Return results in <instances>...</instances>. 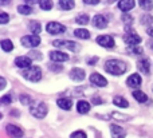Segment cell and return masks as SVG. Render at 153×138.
Returning a JSON list of instances; mask_svg holds the SVG:
<instances>
[{"label": "cell", "mask_w": 153, "mask_h": 138, "mask_svg": "<svg viewBox=\"0 0 153 138\" xmlns=\"http://www.w3.org/2000/svg\"><path fill=\"white\" fill-rule=\"evenodd\" d=\"M97 61H98V58H97V56H95L94 59H89V61H87V63H89V64H93V63H95V62H97Z\"/></svg>", "instance_id": "cell-42"}, {"label": "cell", "mask_w": 153, "mask_h": 138, "mask_svg": "<svg viewBox=\"0 0 153 138\" xmlns=\"http://www.w3.org/2000/svg\"><path fill=\"white\" fill-rule=\"evenodd\" d=\"M39 4H40V8L45 11H48L53 8V1L51 0H40Z\"/></svg>", "instance_id": "cell-30"}, {"label": "cell", "mask_w": 153, "mask_h": 138, "mask_svg": "<svg viewBox=\"0 0 153 138\" xmlns=\"http://www.w3.org/2000/svg\"><path fill=\"white\" fill-rule=\"evenodd\" d=\"M0 46H1L3 51H5V52H11V51L13 50V44L12 42H11L10 39H4L0 42Z\"/></svg>", "instance_id": "cell-24"}, {"label": "cell", "mask_w": 153, "mask_h": 138, "mask_svg": "<svg viewBox=\"0 0 153 138\" xmlns=\"http://www.w3.org/2000/svg\"><path fill=\"white\" fill-rule=\"evenodd\" d=\"M140 1V7L145 11H151L153 8V1L152 0H138Z\"/></svg>", "instance_id": "cell-27"}, {"label": "cell", "mask_w": 153, "mask_h": 138, "mask_svg": "<svg viewBox=\"0 0 153 138\" xmlns=\"http://www.w3.org/2000/svg\"><path fill=\"white\" fill-rule=\"evenodd\" d=\"M83 3H86V4H90V5H95L100 3V0H83Z\"/></svg>", "instance_id": "cell-40"}, {"label": "cell", "mask_w": 153, "mask_h": 138, "mask_svg": "<svg viewBox=\"0 0 153 138\" xmlns=\"http://www.w3.org/2000/svg\"><path fill=\"white\" fill-rule=\"evenodd\" d=\"M50 70H53V71H55V72H59L62 70V67L58 66V64H50Z\"/></svg>", "instance_id": "cell-37"}, {"label": "cell", "mask_w": 153, "mask_h": 138, "mask_svg": "<svg viewBox=\"0 0 153 138\" xmlns=\"http://www.w3.org/2000/svg\"><path fill=\"white\" fill-rule=\"evenodd\" d=\"M74 35L76 38H81V39H89L90 38V32L85 28H76L74 31Z\"/></svg>", "instance_id": "cell-23"}, {"label": "cell", "mask_w": 153, "mask_h": 138, "mask_svg": "<svg viewBox=\"0 0 153 138\" xmlns=\"http://www.w3.org/2000/svg\"><path fill=\"white\" fill-rule=\"evenodd\" d=\"M11 0H0V5H5V4H8Z\"/></svg>", "instance_id": "cell-44"}, {"label": "cell", "mask_w": 153, "mask_h": 138, "mask_svg": "<svg viewBox=\"0 0 153 138\" xmlns=\"http://www.w3.org/2000/svg\"><path fill=\"white\" fill-rule=\"evenodd\" d=\"M105 70L111 75H122L128 70L126 63L118 59H110L105 62Z\"/></svg>", "instance_id": "cell-1"}, {"label": "cell", "mask_w": 153, "mask_h": 138, "mask_svg": "<svg viewBox=\"0 0 153 138\" xmlns=\"http://www.w3.org/2000/svg\"><path fill=\"white\" fill-rule=\"evenodd\" d=\"M26 3H31V4H35V3H40V0H24Z\"/></svg>", "instance_id": "cell-43"}, {"label": "cell", "mask_w": 153, "mask_h": 138, "mask_svg": "<svg viewBox=\"0 0 153 138\" xmlns=\"http://www.w3.org/2000/svg\"><path fill=\"white\" fill-rule=\"evenodd\" d=\"M23 77L31 82H38L42 78V70L38 66H31L30 69H26L23 71Z\"/></svg>", "instance_id": "cell-3"}, {"label": "cell", "mask_w": 153, "mask_h": 138, "mask_svg": "<svg viewBox=\"0 0 153 138\" xmlns=\"http://www.w3.org/2000/svg\"><path fill=\"white\" fill-rule=\"evenodd\" d=\"M18 11L20 13H23V15H30V13H32V7L31 5H19L18 7Z\"/></svg>", "instance_id": "cell-28"}, {"label": "cell", "mask_w": 153, "mask_h": 138, "mask_svg": "<svg viewBox=\"0 0 153 138\" xmlns=\"http://www.w3.org/2000/svg\"><path fill=\"white\" fill-rule=\"evenodd\" d=\"M59 5H61L62 10H71L74 8V0H59Z\"/></svg>", "instance_id": "cell-26"}, {"label": "cell", "mask_w": 153, "mask_h": 138, "mask_svg": "<svg viewBox=\"0 0 153 138\" xmlns=\"http://www.w3.org/2000/svg\"><path fill=\"white\" fill-rule=\"evenodd\" d=\"M76 110L79 114H87L90 111V103L86 101H79L76 103Z\"/></svg>", "instance_id": "cell-20"}, {"label": "cell", "mask_w": 153, "mask_h": 138, "mask_svg": "<svg viewBox=\"0 0 153 138\" xmlns=\"http://www.w3.org/2000/svg\"><path fill=\"white\" fill-rule=\"evenodd\" d=\"M30 111H31V114L34 115L35 118L42 120V118H45L46 115H47L48 109L45 102H34V103L31 105V107H30Z\"/></svg>", "instance_id": "cell-2"}, {"label": "cell", "mask_w": 153, "mask_h": 138, "mask_svg": "<svg viewBox=\"0 0 153 138\" xmlns=\"http://www.w3.org/2000/svg\"><path fill=\"white\" fill-rule=\"evenodd\" d=\"M93 26L97 27V28H105L108 26V19L103 15H95L93 18Z\"/></svg>", "instance_id": "cell-15"}, {"label": "cell", "mask_w": 153, "mask_h": 138, "mask_svg": "<svg viewBox=\"0 0 153 138\" xmlns=\"http://www.w3.org/2000/svg\"><path fill=\"white\" fill-rule=\"evenodd\" d=\"M93 103H94V105H98V103H102V101H101L100 98H93Z\"/></svg>", "instance_id": "cell-41"}, {"label": "cell", "mask_w": 153, "mask_h": 138, "mask_svg": "<svg viewBox=\"0 0 153 138\" xmlns=\"http://www.w3.org/2000/svg\"><path fill=\"white\" fill-rule=\"evenodd\" d=\"M46 30H47V32L51 35H58V34H62V32L66 31V27L62 26L58 21H50V23H47V26H46Z\"/></svg>", "instance_id": "cell-5"}, {"label": "cell", "mask_w": 153, "mask_h": 138, "mask_svg": "<svg viewBox=\"0 0 153 138\" xmlns=\"http://www.w3.org/2000/svg\"><path fill=\"white\" fill-rule=\"evenodd\" d=\"M128 51H129V52H133V54H138V55L143 54V48L138 47V46H132V47L128 48Z\"/></svg>", "instance_id": "cell-32"}, {"label": "cell", "mask_w": 153, "mask_h": 138, "mask_svg": "<svg viewBox=\"0 0 153 138\" xmlns=\"http://www.w3.org/2000/svg\"><path fill=\"white\" fill-rule=\"evenodd\" d=\"M75 21H76V24H87V21H89V16H87L86 13H81V15L76 16Z\"/></svg>", "instance_id": "cell-29"}, {"label": "cell", "mask_w": 153, "mask_h": 138, "mask_svg": "<svg viewBox=\"0 0 153 138\" xmlns=\"http://www.w3.org/2000/svg\"><path fill=\"white\" fill-rule=\"evenodd\" d=\"M110 134L111 138H125L126 131L118 125H110Z\"/></svg>", "instance_id": "cell-13"}, {"label": "cell", "mask_w": 153, "mask_h": 138, "mask_svg": "<svg viewBox=\"0 0 153 138\" xmlns=\"http://www.w3.org/2000/svg\"><path fill=\"white\" fill-rule=\"evenodd\" d=\"M0 118H1V114H0Z\"/></svg>", "instance_id": "cell-48"}, {"label": "cell", "mask_w": 153, "mask_h": 138, "mask_svg": "<svg viewBox=\"0 0 153 138\" xmlns=\"http://www.w3.org/2000/svg\"><path fill=\"white\" fill-rule=\"evenodd\" d=\"M113 103L116 105V106H118V107H122V109H125V107H128L129 106V103H128V101L124 98V97H114L113 98Z\"/></svg>", "instance_id": "cell-22"}, {"label": "cell", "mask_w": 153, "mask_h": 138, "mask_svg": "<svg viewBox=\"0 0 153 138\" xmlns=\"http://www.w3.org/2000/svg\"><path fill=\"white\" fill-rule=\"evenodd\" d=\"M97 43L102 47H106V48H113L114 47V39L113 36L110 35H100L97 38Z\"/></svg>", "instance_id": "cell-8"}, {"label": "cell", "mask_w": 153, "mask_h": 138, "mask_svg": "<svg viewBox=\"0 0 153 138\" xmlns=\"http://www.w3.org/2000/svg\"><path fill=\"white\" fill-rule=\"evenodd\" d=\"M50 59L53 62L59 63V62L69 61V55H67V54H65V52H62V51H51V52H50Z\"/></svg>", "instance_id": "cell-11"}, {"label": "cell", "mask_w": 153, "mask_h": 138, "mask_svg": "<svg viewBox=\"0 0 153 138\" xmlns=\"http://www.w3.org/2000/svg\"><path fill=\"white\" fill-rule=\"evenodd\" d=\"M137 67L143 74H149V70H151V63H149V59L143 58L137 62Z\"/></svg>", "instance_id": "cell-17"}, {"label": "cell", "mask_w": 153, "mask_h": 138, "mask_svg": "<svg viewBox=\"0 0 153 138\" xmlns=\"http://www.w3.org/2000/svg\"><path fill=\"white\" fill-rule=\"evenodd\" d=\"M125 43L128 44V47H132V46H137L138 43H141V38L140 35H137L136 32H128L126 35L124 36Z\"/></svg>", "instance_id": "cell-7"}, {"label": "cell", "mask_w": 153, "mask_h": 138, "mask_svg": "<svg viewBox=\"0 0 153 138\" xmlns=\"http://www.w3.org/2000/svg\"><path fill=\"white\" fill-rule=\"evenodd\" d=\"M122 20H124V21H128V24H132L133 19L130 18L129 15H124V16H122Z\"/></svg>", "instance_id": "cell-39"}, {"label": "cell", "mask_w": 153, "mask_h": 138, "mask_svg": "<svg viewBox=\"0 0 153 138\" xmlns=\"http://www.w3.org/2000/svg\"><path fill=\"white\" fill-rule=\"evenodd\" d=\"M8 20H10V16H8V13H5V12H0V24H5V23H8Z\"/></svg>", "instance_id": "cell-34"}, {"label": "cell", "mask_w": 153, "mask_h": 138, "mask_svg": "<svg viewBox=\"0 0 153 138\" xmlns=\"http://www.w3.org/2000/svg\"><path fill=\"white\" fill-rule=\"evenodd\" d=\"M70 138H87V136H86V133H85V131L78 130V131H74Z\"/></svg>", "instance_id": "cell-33"}, {"label": "cell", "mask_w": 153, "mask_h": 138, "mask_svg": "<svg viewBox=\"0 0 153 138\" xmlns=\"http://www.w3.org/2000/svg\"><path fill=\"white\" fill-rule=\"evenodd\" d=\"M56 105L63 110H70L73 107V101L70 98H59L56 101Z\"/></svg>", "instance_id": "cell-19"}, {"label": "cell", "mask_w": 153, "mask_h": 138, "mask_svg": "<svg viewBox=\"0 0 153 138\" xmlns=\"http://www.w3.org/2000/svg\"><path fill=\"white\" fill-rule=\"evenodd\" d=\"M31 62L32 59L28 58V56H18L15 59V64L20 69H30L31 67Z\"/></svg>", "instance_id": "cell-12"}, {"label": "cell", "mask_w": 153, "mask_h": 138, "mask_svg": "<svg viewBox=\"0 0 153 138\" xmlns=\"http://www.w3.org/2000/svg\"><path fill=\"white\" fill-rule=\"evenodd\" d=\"M90 82H91L93 85L98 86V87H105V86L108 85V80L101 74H98V72H93V74L90 75Z\"/></svg>", "instance_id": "cell-9"}, {"label": "cell", "mask_w": 153, "mask_h": 138, "mask_svg": "<svg viewBox=\"0 0 153 138\" xmlns=\"http://www.w3.org/2000/svg\"><path fill=\"white\" fill-rule=\"evenodd\" d=\"M133 98H134L137 102H140V103H145V102L148 101L146 94L143 93L141 90H134V91H133Z\"/></svg>", "instance_id": "cell-21"}, {"label": "cell", "mask_w": 153, "mask_h": 138, "mask_svg": "<svg viewBox=\"0 0 153 138\" xmlns=\"http://www.w3.org/2000/svg\"><path fill=\"white\" fill-rule=\"evenodd\" d=\"M40 43V38L38 35H27V36L22 38V44L24 47H36Z\"/></svg>", "instance_id": "cell-6"}, {"label": "cell", "mask_w": 153, "mask_h": 138, "mask_svg": "<svg viewBox=\"0 0 153 138\" xmlns=\"http://www.w3.org/2000/svg\"><path fill=\"white\" fill-rule=\"evenodd\" d=\"M116 0H108V3H114Z\"/></svg>", "instance_id": "cell-47"}, {"label": "cell", "mask_w": 153, "mask_h": 138, "mask_svg": "<svg viewBox=\"0 0 153 138\" xmlns=\"http://www.w3.org/2000/svg\"><path fill=\"white\" fill-rule=\"evenodd\" d=\"M141 82H143V80H141V77L138 74H132L129 78H128V80H126L128 86H129V87H133V89L140 87Z\"/></svg>", "instance_id": "cell-16"}, {"label": "cell", "mask_w": 153, "mask_h": 138, "mask_svg": "<svg viewBox=\"0 0 153 138\" xmlns=\"http://www.w3.org/2000/svg\"><path fill=\"white\" fill-rule=\"evenodd\" d=\"M149 47H151V50L153 51V42H149Z\"/></svg>", "instance_id": "cell-46"}, {"label": "cell", "mask_w": 153, "mask_h": 138, "mask_svg": "<svg viewBox=\"0 0 153 138\" xmlns=\"http://www.w3.org/2000/svg\"><path fill=\"white\" fill-rule=\"evenodd\" d=\"M5 130H7L8 136L12 137V138H22L23 137V130L16 125H7Z\"/></svg>", "instance_id": "cell-10"}, {"label": "cell", "mask_w": 153, "mask_h": 138, "mask_svg": "<svg viewBox=\"0 0 153 138\" xmlns=\"http://www.w3.org/2000/svg\"><path fill=\"white\" fill-rule=\"evenodd\" d=\"M148 35L149 36L153 38V27H151V28H148Z\"/></svg>", "instance_id": "cell-45"}, {"label": "cell", "mask_w": 153, "mask_h": 138, "mask_svg": "<svg viewBox=\"0 0 153 138\" xmlns=\"http://www.w3.org/2000/svg\"><path fill=\"white\" fill-rule=\"evenodd\" d=\"M30 30L32 31L34 35H38V34H40V31H42V26H40V23L32 20V21H30Z\"/></svg>", "instance_id": "cell-25"}, {"label": "cell", "mask_w": 153, "mask_h": 138, "mask_svg": "<svg viewBox=\"0 0 153 138\" xmlns=\"http://www.w3.org/2000/svg\"><path fill=\"white\" fill-rule=\"evenodd\" d=\"M5 86H7V80H5L3 77H0V90H3Z\"/></svg>", "instance_id": "cell-38"}, {"label": "cell", "mask_w": 153, "mask_h": 138, "mask_svg": "<svg viewBox=\"0 0 153 138\" xmlns=\"http://www.w3.org/2000/svg\"><path fill=\"white\" fill-rule=\"evenodd\" d=\"M11 102H12V99H11L10 94H7V95H4L1 98V103H11Z\"/></svg>", "instance_id": "cell-36"}, {"label": "cell", "mask_w": 153, "mask_h": 138, "mask_svg": "<svg viewBox=\"0 0 153 138\" xmlns=\"http://www.w3.org/2000/svg\"><path fill=\"white\" fill-rule=\"evenodd\" d=\"M153 23V18L149 13H145V15L141 18V24H145V26H148V24H152Z\"/></svg>", "instance_id": "cell-31"}, {"label": "cell", "mask_w": 153, "mask_h": 138, "mask_svg": "<svg viewBox=\"0 0 153 138\" xmlns=\"http://www.w3.org/2000/svg\"><path fill=\"white\" fill-rule=\"evenodd\" d=\"M20 101H22V103H23V105H31L32 99L30 98L28 95H22L20 97Z\"/></svg>", "instance_id": "cell-35"}, {"label": "cell", "mask_w": 153, "mask_h": 138, "mask_svg": "<svg viewBox=\"0 0 153 138\" xmlns=\"http://www.w3.org/2000/svg\"><path fill=\"white\" fill-rule=\"evenodd\" d=\"M53 46H55V47L69 48L70 51H74V52H78V51L81 50V46L75 42H71V40H54Z\"/></svg>", "instance_id": "cell-4"}, {"label": "cell", "mask_w": 153, "mask_h": 138, "mask_svg": "<svg viewBox=\"0 0 153 138\" xmlns=\"http://www.w3.org/2000/svg\"><path fill=\"white\" fill-rule=\"evenodd\" d=\"M70 78L73 80H75V82H81V80L85 79V71L82 69H79V67H75V69H73L70 71Z\"/></svg>", "instance_id": "cell-14"}, {"label": "cell", "mask_w": 153, "mask_h": 138, "mask_svg": "<svg viewBox=\"0 0 153 138\" xmlns=\"http://www.w3.org/2000/svg\"><path fill=\"white\" fill-rule=\"evenodd\" d=\"M118 8L121 11H124V12H128L132 8H134V0H120Z\"/></svg>", "instance_id": "cell-18"}]
</instances>
